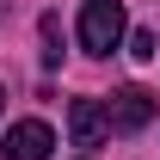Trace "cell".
<instances>
[{"label":"cell","mask_w":160,"mask_h":160,"mask_svg":"<svg viewBox=\"0 0 160 160\" xmlns=\"http://www.w3.org/2000/svg\"><path fill=\"white\" fill-rule=\"evenodd\" d=\"M117 43H123V0H86L80 6V49L111 56Z\"/></svg>","instance_id":"1"},{"label":"cell","mask_w":160,"mask_h":160,"mask_svg":"<svg viewBox=\"0 0 160 160\" xmlns=\"http://www.w3.org/2000/svg\"><path fill=\"white\" fill-rule=\"evenodd\" d=\"M49 148H56V136H49V123H43V117L12 123L6 142H0V154H6V160H49Z\"/></svg>","instance_id":"2"},{"label":"cell","mask_w":160,"mask_h":160,"mask_svg":"<svg viewBox=\"0 0 160 160\" xmlns=\"http://www.w3.org/2000/svg\"><path fill=\"white\" fill-rule=\"evenodd\" d=\"M105 117H111V129H142V123H154V92L148 86H117Z\"/></svg>","instance_id":"3"},{"label":"cell","mask_w":160,"mask_h":160,"mask_svg":"<svg viewBox=\"0 0 160 160\" xmlns=\"http://www.w3.org/2000/svg\"><path fill=\"white\" fill-rule=\"evenodd\" d=\"M68 129H74V148H99L105 129H111V117H105L99 99H74L68 105Z\"/></svg>","instance_id":"4"},{"label":"cell","mask_w":160,"mask_h":160,"mask_svg":"<svg viewBox=\"0 0 160 160\" xmlns=\"http://www.w3.org/2000/svg\"><path fill=\"white\" fill-rule=\"evenodd\" d=\"M62 62V25H56V12H43V68H56Z\"/></svg>","instance_id":"5"},{"label":"cell","mask_w":160,"mask_h":160,"mask_svg":"<svg viewBox=\"0 0 160 160\" xmlns=\"http://www.w3.org/2000/svg\"><path fill=\"white\" fill-rule=\"evenodd\" d=\"M129 56H136V62H154L160 56V37H154V31H136V37H129Z\"/></svg>","instance_id":"6"},{"label":"cell","mask_w":160,"mask_h":160,"mask_svg":"<svg viewBox=\"0 0 160 160\" xmlns=\"http://www.w3.org/2000/svg\"><path fill=\"white\" fill-rule=\"evenodd\" d=\"M0 105H6V92H0Z\"/></svg>","instance_id":"7"}]
</instances>
